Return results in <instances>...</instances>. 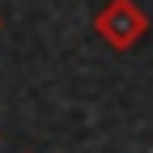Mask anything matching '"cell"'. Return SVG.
I'll list each match as a JSON object with an SVG mask.
<instances>
[{
    "mask_svg": "<svg viewBox=\"0 0 153 153\" xmlns=\"http://www.w3.org/2000/svg\"><path fill=\"white\" fill-rule=\"evenodd\" d=\"M94 34H98L111 51H132L149 34V13L136 0H106V4L94 13Z\"/></svg>",
    "mask_w": 153,
    "mask_h": 153,
    "instance_id": "obj_1",
    "label": "cell"
}]
</instances>
